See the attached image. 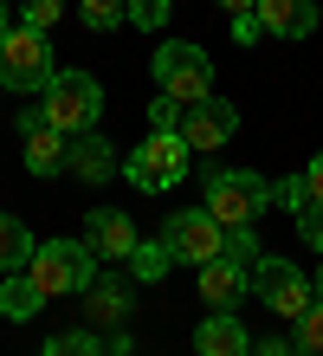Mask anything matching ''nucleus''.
Segmentation results:
<instances>
[{"instance_id":"obj_2","label":"nucleus","mask_w":323,"mask_h":356,"mask_svg":"<svg viewBox=\"0 0 323 356\" xmlns=\"http://www.w3.org/2000/svg\"><path fill=\"white\" fill-rule=\"evenodd\" d=\"M97 253H91V246H84V234L78 240H46V246H39V253H33V279H39V291H46V298H84V285H91L97 279Z\"/></svg>"},{"instance_id":"obj_10","label":"nucleus","mask_w":323,"mask_h":356,"mask_svg":"<svg viewBox=\"0 0 323 356\" xmlns=\"http://www.w3.org/2000/svg\"><path fill=\"white\" fill-rule=\"evenodd\" d=\"M13 123H19V143H26V169H33V175H58V169H65V149H72V136H65L58 123L39 111V104H26Z\"/></svg>"},{"instance_id":"obj_19","label":"nucleus","mask_w":323,"mask_h":356,"mask_svg":"<svg viewBox=\"0 0 323 356\" xmlns=\"http://www.w3.org/2000/svg\"><path fill=\"white\" fill-rule=\"evenodd\" d=\"M220 259H233V266H258V259H265V246H258V234H252V227H226V240H220Z\"/></svg>"},{"instance_id":"obj_33","label":"nucleus","mask_w":323,"mask_h":356,"mask_svg":"<svg viewBox=\"0 0 323 356\" xmlns=\"http://www.w3.org/2000/svg\"><path fill=\"white\" fill-rule=\"evenodd\" d=\"M310 285H317V305H323V266H317V279H310Z\"/></svg>"},{"instance_id":"obj_27","label":"nucleus","mask_w":323,"mask_h":356,"mask_svg":"<svg viewBox=\"0 0 323 356\" xmlns=\"http://www.w3.org/2000/svg\"><path fill=\"white\" fill-rule=\"evenodd\" d=\"M181 111H188V104H175V97H156V104H149V123H156V130H181Z\"/></svg>"},{"instance_id":"obj_32","label":"nucleus","mask_w":323,"mask_h":356,"mask_svg":"<svg viewBox=\"0 0 323 356\" xmlns=\"http://www.w3.org/2000/svg\"><path fill=\"white\" fill-rule=\"evenodd\" d=\"M7 33H13V7L0 0V39H7Z\"/></svg>"},{"instance_id":"obj_23","label":"nucleus","mask_w":323,"mask_h":356,"mask_svg":"<svg viewBox=\"0 0 323 356\" xmlns=\"http://www.w3.org/2000/svg\"><path fill=\"white\" fill-rule=\"evenodd\" d=\"M39 356H103V343L91 337V330H58V337H46Z\"/></svg>"},{"instance_id":"obj_6","label":"nucleus","mask_w":323,"mask_h":356,"mask_svg":"<svg viewBox=\"0 0 323 356\" xmlns=\"http://www.w3.org/2000/svg\"><path fill=\"white\" fill-rule=\"evenodd\" d=\"M58 78L52 65V46H46V33H33V26H13L7 39H0V85H7L13 97H26V91H46Z\"/></svg>"},{"instance_id":"obj_31","label":"nucleus","mask_w":323,"mask_h":356,"mask_svg":"<svg viewBox=\"0 0 323 356\" xmlns=\"http://www.w3.org/2000/svg\"><path fill=\"white\" fill-rule=\"evenodd\" d=\"M252 356H297V350H291V343H258Z\"/></svg>"},{"instance_id":"obj_12","label":"nucleus","mask_w":323,"mask_h":356,"mask_svg":"<svg viewBox=\"0 0 323 356\" xmlns=\"http://www.w3.org/2000/svg\"><path fill=\"white\" fill-rule=\"evenodd\" d=\"M252 13H258V26H265L272 39H310L317 19H323L317 0H258Z\"/></svg>"},{"instance_id":"obj_17","label":"nucleus","mask_w":323,"mask_h":356,"mask_svg":"<svg viewBox=\"0 0 323 356\" xmlns=\"http://www.w3.org/2000/svg\"><path fill=\"white\" fill-rule=\"evenodd\" d=\"M39 305H46V291H39L33 272H0V318L26 324V318H39Z\"/></svg>"},{"instance_id":"obj_28","label":"nucleus","mask_w":323,"mask_h":356,"mask_svg":"<svg viewBox=\"0 0 323 356\" xmlns=\"http://www.w3.org/2000/svg\"><path fill=\"white\" fill-rule=\"evenodd\" d=\"M233 39H240V46H258V39H265V26H258V13H240V19H233Z\"/></svg>"},{"instance_id":"obj_3","label":"nucleus","mask_w":323,"mask_h":356,"mask_svg":"<svg viewBox=\"0 0 323 356\" xmlns=\"http://www.w3.org/2000/svg\"><path fill=\"white\" fill-rule=\"evenodd\" d=\"M272 207V181L252 169H207V214L220 227H252Z\"/></svg>"},{"instance_id":"obj_26","label":"nucleus","mask_w":323,"mask_h":356,"mask_svg":"<svg viewBox=\"0 0 323 356\" xmlns=\"http://www.w3.org/2000/svg\"><path fill=\"white\" fill-rule=\"evenodd\" d=\"M297 240H304L310 253H323V201H310V207H297Z\"/></svg>"},{"instance_id":"obj_7","label":"nucleus","mask_w":323,"mask_h":356,"mask_svg":"<svg viewBox=\"0 0 323 356\" xmlns=\"http://www.w3.org/2000/svg\"><path fill=\"white\" fill-rule=\"evenodd\" d=\"M252 291L265 298V311H278V318H304V311L317 305V285H310V272H297L291 259H278V253H265L252 266Z\"/></svg>"},{"instance_id":"obj_5","label":"nucleus","mask_w":323,"mask_h":356,"mask_svg":"<svg viewBox=\"0 0 323 356\" xmlns=\"http://www.w3.org/2000/svg\"><path fill=\"white\" fill-rule=\"evenodd\" d=\"M46 104H39V111H46L52 123L65 136H84V130H97V117H103V85L91 72H58L46 91H39Z\"/></svg>"},{"instance_id":"obj_25","label":"nucleus","mask_w":323,"mask_h":356,"mask_svg":"<svg viewBox=\"0 0 323 356\" xmlns=\"http://www.w3.org/2000/svg\"><path fill=\"white\" fill-rule=\"evenodd\" d=\"M58 13H65V0H19V26H33V33H46Z\"/></svg>"},{"instance_id":"obj_1","label":"nucleus","mask_w":323,"mask_h":356,"mask_svg":"<svg viewBox=\"0 0 323 356\" xmlns=\"http://www.w3.org/2000/svg\"><path fill=\"white\" fill-rule=\"evenodd\" d=\"M194 169V149L181 143V130H149L136 149L123 156V181L142 188V195H168V188H181Z\"/></svg>"},{"instance_id":"obj_4","label":"nucleus","mask_w":323,"mask_h":356,"mask_svg":"<svg viewBox=\"0 0 323 356\" xmlns=\"http://www.w3.org/2000/svg\"><path fill=\"white\" fill-rule=\"evenodd\" d=\"M149 65H156V85L175 97V104H201V97H213V58L194 46V39H162Z\"/></svg>"},{"instance_id":"obj_24","label":"nucleus","mask_w":323,"mask_h":356,"mask_svg":"<svg viewBox=\"0 0 323 356\" xmlns=\"http://www.w3.org/2000/svg\"><path fill=\"white\" fill-rule=\"evenodd\" d=\"M168 7H175V0H129V26L162 33V26H168Z\"/></svg>"},{"instance_id":"obj_18","label":"nucleus","mask_w":323,"mask_h":356,"mask_svg":"<svg viewBox=\"0 0 323 356\" xmlns=\"http://www.w3.org/2000/svg\"><path fill=\"white\" fill-rule=\"evenodd\" d=\"M39 253V240H33V227L19 220V214H0V272H26Z\"/></svg>"},{"instance_id":"obj_13","label":"nucleus","mask_w":323,"mask_h":356,"mask_svg":"<svg viewBox=\"0 0 323 356\" xmlns=\"http://www.w3.org/2000/svg\"><path fill=\"white\" fill-rule=\"evenodd\" d=\"M194 356H252V337L233 311H207L194 324Z\"/></svg>"},{"instance_id":"obj_20","label":"nucleus","mask_w":323,"mask_h":356,"mask_svg":"<svg viewBox=\"0 0 323 356\" xmlns=\"http://www.w3.org/2000/svg\"><path fill=\"white\" fill-rule=\"evenodd\" d=\"M78 19L91 33H110V26H123L129 19V0H78Z\"/></svg>"},{"instance_id":"obj_8","label":"nucleus","mask_w":323,"mask_h":356,"mask_svg":"<svg viewBox=\"0 0 323 356\" xmlns=\"http://www.w3.org/2000/svg\"><path fill=\"white\" fill-rule=\"evenodd\" d=\"M220 240H226V227L207 214V207H175L168 214V227H162V246L175 259H188V266H207V259H220Z\"/></svg>"},{"instance_id":"obj_30","label":"nucleus","mask_w":323,"mask_h":356,"mask_svg":"<svg viewBox=\"0 0 323 356\" xmlns=\"http://www.w3.org/2000/svg\"><path fill=\"white\" fill-rule=\"evenodd\" d=\"M252 7H258V0H220V13H226V19H240V13H252Z\"/></svg>"},{"instance_id":"obj_16","label":"nucleus","mask_w":323,"mask_h":356,"mask_svg":"<svg viewBox=\"0 0 323 356\" xmlns=\"http://www.w3.org/2000/svg\"><path fill=\"white\" fill-rule=\"evenodd\" d=\"M84 318H91L97 330H117V324L129 318V285H123V279H103V272H97V279L84 285Z\"/></svg>"},{"instance_id":"obj_21","label":"nucleus","mask_w":323,"mask_h":356,"mask_svg":"<svg viewBox=\"0 0 323 356\" xmlns=\"http://www.w3.org/2000/svg\"><path fill=\"white\" fill-rule=\"evenodd\" d=\"M291 350L297 356H323V305H310L304 318H291Z\"/></svg>"},{"instance_id":"obj_9","label":"nucleus","mask_w":323,"mask_h":356,"mask_svg":"<svg viewBox=\"0 0 323 356\" xmlns=\"http://www.w3.org/2000/svg\"><path fill=\"white\" fill-rule=\"evenodd\" d=\"M233 136H240V111H233L226 97H201V104H188V111H181V143H188L194 156L226 149Z\"/></svg>"},{"instance_id":"obj_15","label":"nucleus","mask_w":323,"mask_h":356,"mask_svg":"<svg viewBox=\"0 0 323 356\" xmlns=\"http://www.w3.org/2000/svg\"><path fill=\"white\" fill-rule=\"evenodd\" d=\"M246 285H252V272L233 266V259H207V266H201V298H207L213 311H233V305L246 298Z\"/></svg>"},{"instance_id":"obj_14","label":"nucleus","mask_w":323,"mask_h":356,"mask_svg":"<svg viewBox=\"0 0 323 356\" xmlns=\"http://www.w3.org/2000/svg\"><path fill=\"white\" fill-rule=\"evenodd\" d=\"M65 169H72L78 181H110L117 175V149L97 130H84V136H72V149H65Z\"/></svg>"},{"instance_id":"obj_22","label":"nucleus","mask_w":323,"mask_h":356,"mask_svg":"<svg viewBox=\"0 0 323 356\" xmlns=\"http://www.w3.org/2000/svg\"><path fill=\"white\" fill-rule=\"evenodd\" d=\"M168 266H175V253H168L162 240H136V253H129V272H136V279H162Z\"/></svg>"},{"instance_id":"obj_29","label":"nucleus","mask_w":323,"mask_h":356,"mask_svg":"<svg viewBox=\"0 0 323 356\" xmlns=\"http://www.w3.org/2000/svg\"><path fill=\"white\" fill-rule=\"evenodd\" d=\"M304 195H310V201H323V149L304 162Z\"/></svg>"},{"instance_id":"obj_11","label":"nucleus","mask_w":323,"mask_h":356,"mask_svg":"<svg viewBox=\"0 0 323 356\" xmlns=\"http://www.w3.org/2000/svg\"><path fill=\"white\" fill-rule=\"evenodd\" d=\"M84 246H91L97 259H129V253H136V227H129V214H117V207H91Z\"/></svg>"}]
</instances>
